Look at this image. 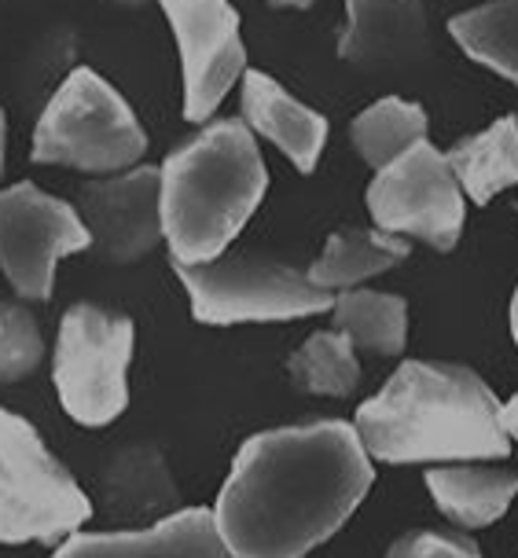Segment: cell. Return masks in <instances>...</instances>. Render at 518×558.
<instances>
[{
  "label": "cell",
  "mask_w": 518,
  "mask_h": 558,
  "mask_svg": "<svg viewBox=\"0 0 518 558\" xmlns=\"http://www.w3.org/2000/svg\"><path fill=\"white\" fill-rule=\"evenodd\" d=\"M372 477V456L342 418L254 434L217 496V530L232 558H305L350 522Z\"/></svg>",
  "instance_id": "cell-1"
},
{
  "label": "cell",
  "mask_w": 518,
  "mask_h": 558,
  "mask_svg": "<svg viewBox=\"0 0 518 558\" xmlns=\"http://www.w3.org/2000/svg\"><path fill=\"white\" fill-rule=\"evenodd\" d=\"M353 430L378 463H471L511 452L501 401L471 367L405 361L357 408Z\"/></svg>",
  "instance_id": "cell-2"
},
{
  "label": "cell",
  "mask_w": 518,
  "mask_h": 558,
  "mask_svg": "<svg viewBox=\"0 0 518 558\" xmlns=\"http://www.w3.org/2000/svg\"><path fill=\"white\" fill-rule=\"evenodd\" d=\"M162 232L177 265L225 257L228 243L262 206L268 173L254 129L239 118L206 125L166 158Z\"/></svg>",
  "instance_id": "cell-3"
},
{
  "label": "cell",
  "mask_w": 518,
  "mask_h": 558,
  "mask_svg": "<svg viewBox=\"0 0 518 558\" xmlns=\"http://www.w3.org/2000/svg\"><path fill=\"white\" fill-rule=\"evenodd\" d=\"M147 133L133 107L96 70L77 66L48 99L34 129V162L82 173H125L144 158Z\"/></svg>",
  "instance_id": "cell-4"
},
{
  "label": "cell",
  "mask_w": 518,
  "mask_h": 558,
  "mask_svg": "<svg viewBox=\"0 0 518 558\" xmlns=\"http://www.w3.org/2000/svg\"><path fill=\"white\" fill-rule=\"evenodd\" d=\"M93 518V500L23 415L0 408V544H56Z\"/></svg>",
  "instance_id": "cell-5"
},
{
  "label": "cell",
  "mask_w": 518,
  "mask_h": 558,
  "mask_svg": "<svg viewBox=\"0 0 518 558\" xmlns=\"http://www.w3.org/2000/svg\"><path fill=\"white\" fill-rule=\"evenodd\" d=\"M136 327L99 305H71L59 320L52 383L63 412L82 426H107L129 404Z\"/></svg>",
  "instance_id": "cell-6"
},
{
  "label": "cell",
  "mask_w": 518,
  "mask_h": 558,
  "mask_svg": "<svg viewBox=\"0 0 518 558\" xmlns=\"http://www.w3.org/2000/svg\"><path fill=\"white\" fill-rule=\"evenodd\" d=\"M173 272L188 291L192 316L214 327L302 320L335 305V294L321 291L309 272L262 257H217L206 265L173 262Z\"/></svg>",
  "instance_id": "cell-7"
},
{
  "label": "cell",
  "mask_w": 518,
  "mask_h": 558,
  "mask_svg": "<svg viewBox=\"0 0 518 558\" xmlns=\"http://www.w3.org/2000/svg\"><path fill=\"white\" fill-rule=\"evenodd\" d=\"M93 251L82 214L37 184L0 192V268L26 302H48L63 257Z\"/></svg>",
  "instance_id": "cell-8"
},
{
  "label": "cell",
  "mask_w": 518,
  "mask_h": 558,
  "mask_svg": "<svg viewBox=\"0 0 518 558\" xmlns=\"http://www.w3.org/2000/svg\"><path fill=\"white\" fill-rule=\"evenodd\" d=\"M368 209L383 232L415 235L434 251H453L463 232V187L445 151L426 140L386 169H375Z\"/></svg>",
  "instance_id": "cell-9"
},
{
  "label": "cell",
  "mask_w": 518,
  "mask_h": 558,
  "mask_svg": "<svg viewBox=\"0 0 518 558\" xmlns=\"http://www.w3.org/2000/svg\"><path fill=\"white\" fill-rule=\"evenodd\" d=\"M173 26L184 77V118L206 122L228 88L243 82L246 48L232 0H158Z\"/></svg>",
  "instance_id": "cell-10"
},
{
  "label": "cell",
  "mask_w": 518,
  "mask_h": 558,
  "mask_svg": "<svg viewBox=\"0 0 518 558\" xmlns=\"http://www.w3.org/2000/svg\"><path fill=\"white\" fill-rule=\"evenodd\" d=\"M77 214L93 235V251L115 265L141 262L166 239L162 173L133 166L77 187Z\"/></svg>",
  "instance_id": "cell-11"
},
{
  "label": "cell",
  "mask_w": 518,
  "mask_h": 558,
  "mask_svg": "<svg viewBox=\"0 0 518 558\" xmlns=\"http://www.w3.org/2000/svg\"><path fill=\"white\" fill-rule=\"evenodd\" d=\"M52 558H232L221 541L217 518L206 507L173 511L144 530L74 533L56 547Z\"/></svg>",
  "instance_id": "cell-12"
},
{
  "label": "cell",
  "mask_w": 518,
  "mask_h": 558,
  "mask_svg": "<svg viewBox=\"0 0 518 558\" xmlns=\"http://www.w3.org/2000/svg\"><path fill=\"white\" fill-rule=\"evenodd\" d=\"M338 56L357 66H412L431 52L426 0H346Z\"/></svg>",
  "instance_id": "cell-13"
},
{
  "label": "cell",
  "mask_w": 518,
  "mask_h": 558,
  "mask_svg": "<svg viewBox=\"0 0 518 558\" xmlns=\"http://www.w3.org/2000/svg\"><path fill=\"white\" fill-rule=\"evenodd\" d=\"M239 104H243V122L273 140L280 151L291 158L298 173H313L327 144V118L302 99H294L280 82H273L262 70H246L239 82Z\"/></svg>",
  "instance_id": "cell-14"
},
{
  "label": "cell",
  "mask_w": 518,
  "mask_h": 558,
  "mask_svg": "<svg viewBox=\"0 0 518 558\" xmlns=\"http://www.w3.org/2000/svg\"><path fill=\"white\" fill-rule=\"evenodd\" d=\"M99 496L118 522H162L181 504L166 456L155 445H125L99 471Z\"/></svg>",
  "instance_id": "cell-15"
},
{
  "label": "cell",
  "mask_w": 518,
  "mask_h": 558,
  "mask_svg": "<svg viewBox=\"0 0 518 558\" xmlns=\"http://www.w3.org/2000/svg\"><path fill=\"white\" fill-rule=\"evenodd\" d=\"M426 488L445 518L460 530H485L501 522L518 496V474L474 463H437L426 471Z\"/></svg>",
  "instance_id": "cell-16"
},
{
  "label": "cell",
  "mask_w": 518,
  "mask_h": 558,
  "mask_svg": "<svg viewBox=\"0 0 518 558\" xmlns=\"http://www.w3.org/2000/svg\"><path fill=\"white\" fill-rule=\"evenodd\" d=\"M405 257L408 243L401 235L383 232V228H350V232H335L327 239L324 254L309 268V279L321 291L342 294L378 272H390Z\"/></svg>",
  "instance_id": "cell-17"
},
{
  "label": "cell",
  "mask_w": 518,
  "mask_h": 558,
  "mask_svg": "<svg viewBox=\"0 0 518 558\" xmlns=\"http://www.w3.org/2000/svg\"><path fill=\"white\" fill-rule=\"evenodd\" d=\"M456 181L478 206L518 184V118H501L482 133L460 140L445 151Z\"/></svg>",
  "instance_id": "cell-18"
},
{
  "label": "cell",
  "mask_w": 518,
  "mask_h": 558,
  "mask_svg": "<svg viewBox=\"0 0 518 558\" xmlns=\"http://www.w3.org/2000/svg\"><path fill=\"white\" fill-rule=\"evenodd\" d=\"M335 327L342 335L353 338V345L361 353L375 356H397L405 349L408 338V305L405 298L378 294V291H342L335 294L332 305Z\"/></svg>",
  "instance_id": "cell-19"
},
{
  "label": "cell",
  "mask_w": 518,
  "mask_h": 558,
  "mask_svg": "<svg viewBox=\"0 0 518 558\" xmlns=\"http://www.w3.org/2000/svg\"><path fill=\"white\" fill-rule=\"evenodd\" d=\"M448 34L467 56L518 85V0H490L456 15Z\"/></svg>",
  "instance_id": "cell-20"
},
{
  "label": "cell",
  "mask_w": 518,
  "mask_h": 558,
  "mask_svg": "<svg viewBox=\"0 0 518 558\" xmlns=\"http://www.w3.org/2000/svg\"><path fill=\"white\" fill-rule=\"evenodd\" d=\"M350 136L368 166L386 169L426 140V114L401 96H386L357 114Z\"/></svg>",
  "instance_id": "cell-21"
},
{
  "label": "cell",
  "mask_w": 518,
  "mask_h": 558,
  "mask_svg": "<svg viewBox=\"0 0 518 558\" xmlns=\"http://www.w3.org/2000/svg\"><path fill=\"white\" fill-rule=\"evenodd\" d=\"M287 372H291L298 390L321 393V397H350L357 390V383H361L357 345L338 327L305 338L291 353V361H287Z\"/></svg>",
  "instance_id": "cell-22"
},
{
  "label": "cell",
  "mask_w": 518,
  "mask_h": 558,
  "mask_svg": "<svg viewBox=\"0 0 518 558\" xmlns=\"http://www.w3.org/2000/svg\"><path fill=\"white\" fill-rule=\"evenodd\" d=\"M45 356L41 327L29 308L15 302H0V386L34 375Z\"/></svg>",
  "instance_id": "cell-23"
},
{
  "label": "cell",
  "mask_w": 518,
  "mask_h": 558,
  "mask_svg": "<svg viewBox=\"0 0 518 558\" xmlns=\"http://www.w3.org/2000/svg\"><path fill=\"white\" fill-rule=\"evenodd\" d=\"M386 558H482L474 541L456 533H437V530H420L401 536Z\"/></svg>",
  "instance_id": "cell-24"
},
{
  "label": "cell",
  "mask_w": 518,
  "mask_h": 558,
  "mask_svg": "<svg viewBox=\"0 0 518 558\" xmlns=\"http://www.w3.org/2000/svg\"><path fill=\"white\" fill-rule=\"evenodd\" d=\"M501 423H504V434L511 437V441H518V393L511 401L501 404Z\"/></svg>",
  "instance_id": "cell-25"
},
{
  "label": "cell",
  "mask_w": 518,
  "mask_h": 558,
  "mask_svg": "<svg viewBox=\"0 0 518 558\" xmlns=\"http://www.w3.org/2000/svg\"><path fill=\"white\" fill-rule=\"evenodd\" d=\"M4 144H8V125H4V111H0V173H4Z\"/></svg>",
  "instance_id": "cell-26"
},
{
  "label": "cell",
  "mask_w": 518,
  "mask_h": 558,
  "mask_svg": "<svg viewBox=\"0 0 518 558\" xmlns=\"http://www.w3.org/2000/svg\"><path fill=\"white\" fill-rule=\"evenodd\" d=\"M273 8H309L313 0H268Z\"/></svg>",
  "instance_id": "cell-27"
},
{
  "label": "cell",
  "mask_w": 518,
  "mask_h": 558,
  "mask_svg": "<svg viewBox=\"0 0 518 558\" xmlns=\"http://www.w3.org/2000/svg\"><path fill=\"white\" fill-rule=\"evenodd\" d=\"M511 338H515V345H518V291L511 298Z\"/></svg>",
  "instance_id": "cell-28"
},
{
  "label": "cell",
  "mask_w": 518,
  "mask_h": 558,
  "mask_svg": "<svg viewBox=\"0 0 518 558\" xmlns=\"http://www.w3.org/2000/svg\"><path fill=\"white\" fill-rule=\"evenodd\" d=\"M115 4H144V0H115Z\"/></svg>",
  "instance_id": "cell-29"
}]
</instances>
